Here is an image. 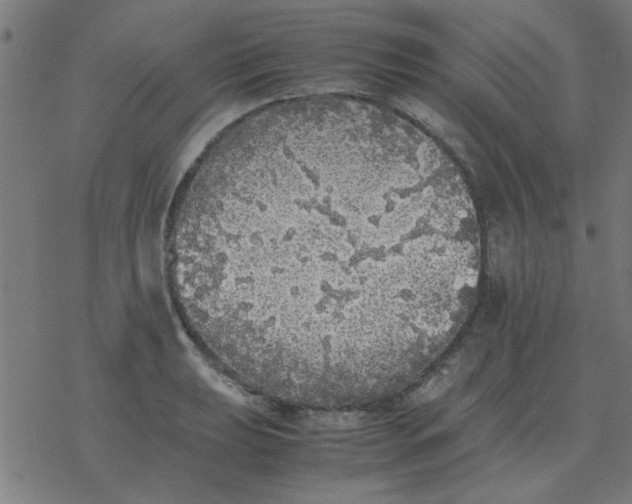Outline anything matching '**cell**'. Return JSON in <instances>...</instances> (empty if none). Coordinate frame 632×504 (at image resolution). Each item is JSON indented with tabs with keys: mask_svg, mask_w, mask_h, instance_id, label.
I'll use <instances>...</instances> for the list:
<instances>
[{
	"mask_svg": "<svg viewBox=\"0 0 632 504\" xmlns=\"http://www.w3.org/2000/svg\"><path fill=\"white\" fill-rule=\"evenodd\" d=\"M168 254L223 366L315 396L388 387L438 356L481 266L453 162L395 112L342 95L272 104L219 137L181 192Z\"/></svg>",
	"mask_w": 632,
	"mask_h": 504,
	"instance_id": "1",
	"label": "cell"
}]
</instances>
